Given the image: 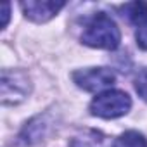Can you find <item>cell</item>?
<instances>
[{"label":"cell","mask_w":147,"mask_h":147,"mask_svg":"<svg viewBox=\"0 0 147 147\" xmlns=\"http://www.w3.org/2000/svg\"><path fill=\"white\" fill-rule=\"evenodd\" d=\"M119 40L121 35L116 23L104 12L95 14L88 21L82 35V42L85 45L94 49H104V50H114L119 45Z\"/></svg>","instance_id":"obj_1"},{"label":"cell","mask_w":147,"mask_h":147,"mask_svg":"<svg viewBox=\"0 0 147 147\" xmlns=\"http://www.w3.org/2000/svg\"><path fill=\"white\" fill-rule=\"evenodd\" d=\"M131 107V99L121 90H104L90 102V113L104 119L125 116Z\"/></svg>","instance_id":"obj_2"},{"label":"cell","mask_w":147,"mask_h":147,"mask_svg":"<svg viewBox=\"0 0 147 147\" xmlns=\"http://www.w3.org/2000/svg\"><path fill=\"white\" fill-rule=\"evenodd\" d=\"M73 80L87 92H100L114 83L116 75L109 67H87L73 73Z\"/></svg>","instance_id":"obj_3"},{"label":"cell","mask_w":147,"mask_h":147,"mask_svg":"<svg viewBox=\"0 0 147 147\" xmlns=\"http://www.w3.org/2000/svg\"><path fill=\"white\" fill-rule=\"evenodd\" d=\"M30 94V80L23 71H2V102L19 104Z\"/></svg>","instance_id":"obj_4"},{"label":"cell","mask_w":147,"mask_h":147,"mask_svg":"<svg viewBox=\"0 0 147 147\" xmlns=\"http://www.w3.org/2000/svg\"><path fill=\"white\" fill-rule=\"evenodd\" d=\"M64 5L66 2H61V0H26V2H21L24 16L35 23H45L52 19Z\"/></svg>","instance_id":"obj_5"},{"label":"cell","mask_w":147,"mask_h":147,"mask_svg":"<svg viewBox=\"0 0 147 147\" xmlns=\"http://www.w3.org/2000/svg\"><path fill=\"white\" fill-rule=\"evenodd\" d=\"M123 16H126V19L137 26L144 24L147 21V4L145 2H131V4H125L121 7Z\"/></svg>","instance_id":"obj_6"},{"label":"cell","mask_w":147,"mask_h":147,"mask_svg":"<svg viewBox=\"0 0 147 147\" xmlns=\"http://www.w3.org/2000/svg\"><path fill=\"white\" fill-rule=\"evenodd\" d=\"M113 147H147V138L142 133L130 130V131H125L123 135H119Z\"/></svg>","instance_id":"obj_7"},{"label":"cell","mask_w":147,"mask_h":147,"mask_svg":"<svg viewBox=\"0 0 147 147\" xmlns=\"http://www.w3.org/2000/svg\"><path fill=\"white\" fill-rule=\"evenodd\" d=\"M135 90L144 100H147V67L142 69L137 75V78H135Z\"/></svg>","instance_id":"obj_8"},{"label":"cell","mask_w":147,"mask_h":147,"mask_svg":"<svg viewBox=\"0 0 147 147\" xmlns=\"http://www.w3.org/2000/svg\"><path fill=\"white\" fill-rule=\"evenodd\" d=\"M135 40H137V45H138L140 49L147 50V21L137 28V33H135Z\"/></svg>","instance_id":"obj_9"},{"label":"cell","mask_w":147,"mask_h":147,"mask_svg":"<svg viewBox=\"0 0 147 147\" xmlns=\"http://www.w3.org/2000/svg\"><path fill=\"white\" fill-rule=\"evenodd\" d=\"M9 14H11V4H4V5H2V18H4V21H2V28L7 26Z\"/></svg>","instance_id":"obj_10"}]
</instances>
